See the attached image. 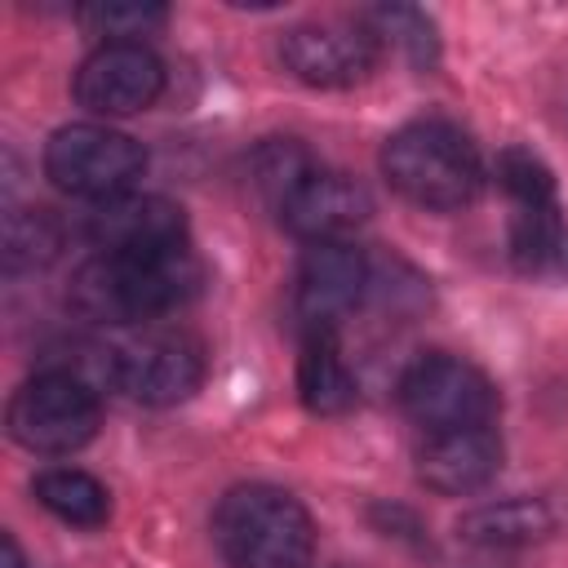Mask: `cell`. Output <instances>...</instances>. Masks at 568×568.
I'll use <instances>...</instances> for the list:
<instances>
[{
    "mask_svg": "<svg viewBox=\"0 0 568 568\" xmlns=\"http://www.w3.org/2000/svg\"><path fill=\"white\" fill-rule=\"evenodd\" d=\"M204 284V266L182 248L164 253H98L71 280V306L93 324H155L182 311Z\"/></svg>",
    "mask_w": 568,
    "mask_h": 568,
    "instance_id": "6da1fadb",
    "label": "cell"
},
{
    "mask_svg": "<svg viewBox=\"0 0 568 568\" xmlns=\"http://www.w3.org/2000/svg\"><path fill=\"white\" fill-rule=\"evenodd\" d=\"M382 173L390 191L430 213H457L475 204L484 186V160L475 142L448 120H413L382 146Z\"/></svg>",
    "mask_w": 568,
    "mask_h": 568,
    "instance_id": "7a4b0ae2",
    "label": "cell"
},
{
    "mask_svg": "<svg viewBox=\"0 0 568 568\" xmlns=\"http://www.w3.org/2000/svg\"><path fill=\"white\" fill-rule=\"evenodd\" d=\"M213 541L231 568H306L315 524L293 493L275 484H240L213 510Z\"/></svg>",
    "mask_w": 568,
    "mask_h": 568,
    "instance_id": "3957f363",
    "label": "cell"
},
{
    "mask_svg": "<svg viewBox=\"0 0 568 568\" xmlns=\"http://www.w3.org/2000/svg\"><path fill=\"white\" fill-rule=\"evenodd\" d=\"M106 377L146 408L182 404L204 382V342L178 324H142L124 342L106 346Z\"/></svg>",
    "mask_w": 568,
    "mask_h": 568,
    "instance_id": "277c9868",
    "label": "cell"
},
{
    "mask_svg": "<svg viewBox=\"0 0 568 568\" xmlns=\"http://www.w3.org/2000/svg\"><path fill=\"white\" fill-rule=\"evenodd\" d=\"M4 422H9V435L27 453L67 457L98 435L102 404H98V390L80 373L44 368L13 390Z\"/></svg>",
    "mask_w": 568,
    "mask_h": 568,
    "instance_id": "5b68a950",
    "label": "cell"
},
{
    "mask_svg": "<svg viewBox=\"0 0 568 568\" xmlns=\"http://www.w3.org/2000/svg\"><path fill=\"white\" fill-rule=\"evenodd\" d=\"M399 404L426 435L466 430V426H493L497 386L470 359L448 355V351H430V355H422V359H413L404 368Z\"/></svg>",
    "mask_w": 568,
    "mask_h": 568,
    "instance_id": "8992f818",
    "label": "cell"
},
{
    "mask_svg": "<svg viewBox=\"0 0 568 568\" xmlns=\"http://www.w3.org/2000/svg\"><path fill=\"white\" fill-rule=\"evenodd\" d=\"M146 169V151L106 124H67L44 142V178L80 200H115L133 191Z\"/></svg>",
    "mask_w": 568,
    "mask_h": 568,
    "instance_id": "52a82bcc",
    "label": "cell"
},
{
    "mask_svg": "<svg viewBox=\"0 0 568 568\" xmlns=\"http://www.w3.org/2000/svg\"><path fill=\"white\" fill-rule=\"evenodd\" d=\"M368 284H373V271L359 248H351L346 240L311 244L297 262L293 293H288L293 324L302 328V337H333L337 324L364 302Z\"/></svg>",
    "mask_w": 568,
    "mask_h": 568,
    "instance_id": "ba28073f",
    "label": "cell"
},
{
    "mask_svg": "<svg viewBox=\"0 0 568 568\" xmlns=\"http://www.w3.org/2000/svg\"><path fill=\"white\" fill-rule=\"evenodd\" d=\"M280 58L284 71L311 89H346L377 67V36L368 22H297L280 40Z\"/></svg>",
    "mask_w": 568,
    "mask_h": 568,
    "instance_id": "9c48e42d",
    "label": "cell"
},
{
    "mask_svg": "<svg viewBox=\"0 0 568 568\" xmlns=\"http://www.w3.org/2000/svg\"><path fill=\"white\" fill-rule=\"evenodd\" d=\"M164 89V67L142 40L98 44L71 80V93L93 115H138Z\"/></svg>",
    "mask_w": 568,
    "mask_h": 568,
    "instance_id": "30bf717a",
    "label": "cell"
},
{
    "mask_svg": "<svg viewBox=\"0 0 568 568\" xmlns=\"http://www.w3.org/2000/svg\"><path fill=\"white\" fill-rule=\"evenodd\" d=\"M275 213L288 235L306 244H328V240H346L373 213V200L351 173L315 164L306 178L293 182V191L275 204Z\"/></svg>",
    "mask_w": 568,
    "mask_h": 568,
    "instance_id": "8fae6325",
    "label": "cell"
},
{
    "mask_svg": "<svg viewBox=\"0 0 568 568\" xmlns=\"http://www.w3.org/2000/svg\"><path fill=\"white\" fill-rule=\"evenodd\" d=\"M84 235L98 253H164L186 244V213L169 195L124 191L115 200L93 204Z\"/></svg>",
    "mask_w": 568,
    "mask_h": 568,
    "instance_id": "7c38bea8",
    "label": "cell"
},
{
    "mask_svg": "<svg viewBox=\"0 0 568 568\" xmlns=\"http://www.w3.org/2000/svg\"><path fill=\"white\" fill-rule=\"evenodd\" d=\"M501 466V439L493 426H466V430H439L426 435L417 453V475L439 497H466L479 493Z\"/></svg>",
    "mask_w": 568,
    "mask_h": 568,
    "instance_id": "4fadbf2b",
    "label": "cell"
},
{
    "mask_svg": "<svg viewBox=\"0 0 568 568\" xmlns=\"http://www.w3.org/2000/svg\"><path fill=\"white\" fill-rule=\"evenodd\" d=\"M462 541L484 546V550H510V546H528L555 532V515L541 497H501V501H484L475 510L462 515L457 524Z\"/></svg>",
    "mask_w": 568,
    "mask_h": 568,
    "instance_id": "5bb4252c",
    "label": "cell"
},
{
    "mask_svg": "<svg viewBox=\"0 0 568 568\" xmlns=\"http://www.w3.org/2000/svg\"><path fill=\"white\" fill-rule=\"evenodd\" d=\"M297 395L311 413L337 417L355 404V373L346 368L337 337H306L297 355Z\"/></svg>",
    "mask_w": 568,
    "mask_h": 568,
    "instance_id": "9a60e30c",
    "label": "cell"
},
{
    "mask_svg": "<svg viewBox=\"0 0 568 568\" xmlns=\"http://www.w3.org/2000/svg\"><path fill=\"white\" fill-rule=\"evenodd\" d=\"M36 501L71 524V528H102L111 519V493L89 475V470H75V466H53V470H40L36 484H31Z\"/></svg>",
    "mask_w": 568,
    "mask_h": 568,
    "instance_id": "2e32d148",
    "label": "cell"
},
{
    "mask_svg": "<svg viewBox=\"0 0 568 568\" xmlns=\"http://www.w3.org/2000/svg\"><path fill=\"white\" fill-rule=\"evenodd\" d=\"M510 257L528 275L568 271V231H564L559 204H550V209H515V217H510Z\"/></svg>",
    "mask_w": 568,
    "mask_h": 568,
    "instance_id": "e0dca14e",
    "label": "cell"
},
{
    "mask_svg": "<svg viewBox=\"0 0 568 568\" xmlns=\"http://www.w3.org/2000/svg\"><path fill=\"white\" fill-rule=\"evenodd\" d=\"M315 169V160H311V151L306 146H297L293 138H271V142H262L257 151H253V164H248V173H253V186L262 191V200L275 209L288 191H293V182L297 178H306Z\"/></svg>",
    "mask_w": 568,
    "mask_h": 568,
    "instance_id": "ac0fdd59",
    "label": "cell"
},
{
    "mask_svg": "<svg viewBox=\"0 0 568 568\" xmlns=\"http://www.w3.org/2000/svg\"><path fill=\"white\" fill-rule=\"evenodd\" d=\"M497 182H501V191L510 195L515 209H550V204H559L550 169L524 146H506L497 155Z\"/></svg>",
    "mask_w": 568,
    "mask_h": 568,
    "instance_id": "d6986e66",
    "label": "cell"
},
{
    "mask_svg": "<svg viewBox=\"0 0 568 568\" xmlns=\"http://www.w3.org/2000/svg\"><path fill=\"white\" fill-rule=\"evenodd\" d=\"M169 13L160 9V4H89V9H80V22L93 31V36H102V44H111V40H138V36H146L151 27H160Z\"/></svg>",
    "mask_w": 568,
    "mask_h": 568,
    "instance_id": "ffe728a7",
    "label": "cell"
},
{
    "mask_svg": "<svg viewBox=\"0 0 568 568\" xmlns=\"http://www.w3.org/2000/svg\"><path fill=\"white\" fill-rule=\"evenodd\" d=\"M4 244H9V266H40L58 253V226L44 209H27L9 217Z\"/></svg>",
    "mask_w": 568,
    "mask_h": 568,
    "instance_id": "44dd1931",
    "label": "cell"
},
{
    "mask_svg": "<svg viewBox=\"0 0 568 568\" xmlns=\"http://www.w3.org/2000/svg\"><path fill=\"white\" fill-rule=\"evenodd\" d=\"M368 27H373V36H377V40H382V36H395L399 44H408L417 62L435 58V31H430L426 13H417V9H404V4L373 9V13H368Z\"/></svg>",
    "mask_w": 568,
    "mask_h": 568,
    "instance_id": "7402d4cb",
    "label": "cell"
},
{
    "mask_svg": "<svg viewBox=\"0 0 568 568\" xmlns=\"http://www.w3.org/2000/svg\"><path fill=\"white\" fill-rule=\"evenodd\" d=\"M4 555H9V568H22V559H18V546H13V537H4Z\"/></svg>",
    "mask_w": 568,
    "mask_h": 568,
    "instance_id": "603a6c76",
    "label": "cell"
}]
</instances>
